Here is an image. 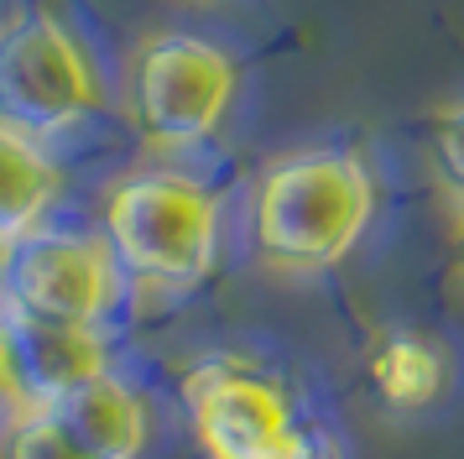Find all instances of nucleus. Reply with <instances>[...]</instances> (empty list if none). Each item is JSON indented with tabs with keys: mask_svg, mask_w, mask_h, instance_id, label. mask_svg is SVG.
Here are the masks:
<instances>
[{
	"mask_svg": "<svg viewBox=\"0 0 464 459\" xmlns=\"http://www.w3.org/2000/svg\"><path fill=\"white\" fill-rule=\"evenodd\" d=\"M376 214V178L355 151L276 157L251 188L256 256L276 271L339 267Z\"/></svg>",
	"mask_w": 464,
	"mask_h": 459,
	"instance_id": "obj_1",
	"label": "nucleus"
},
{
	"mask_svg": "<svg viewBox=\"0 0 464 459\" xmlns=\"http://www.w3.org/2000/svg\"><path fill=\"white\" fill-rule=\"evenodd\" d=\"M121 277L141 288H193L219 256V199L188 172H136L105 193L100 214Z\"/></svg>",
	"mask_w": 464,
	"mask_h": 459,
	"instance_id": "obj_2",
	"label": "nucleus"
},
{
	"mask_svg": "<svg viewBox=\"0 0 464 459\" xmlns=\"http://www.w3.org/2000/svg\"><path fill=\"white\" fill-rule=\"evenodd\" d=\"M105 110V73L58 16L0 26V125L32 142L63 136Z\"/></svg>",
	"mask_w": 464,
	"mask_h": 459,
	"instance_id": "obj_3",
	"label": "nucleus"
},
{
	"mask_svg": "<svg viewBox=\"0 0 464 459\" xmlns=\"http://www.w3.org/2000/svg\"><path fill=\"white\" fill-rule=\"evenodd\" d=\"M240 89V68L225 47L188 32H157L130 63V115L157 151L204 146L225 125Z\"/></svg>",
	"mask_w": 464,
	"mask_h": 459,
	"instance_id": "obj_4",
	"label": "nucleus"
},
{
	"mask_svg": "<svg viewBox=\"0 0 464 459\" xmlns=\"http://www.w3.org/2000/svg\"><path fill=\"white\" fill-rule=\"evenodd\" d=\"M183 407L204 459H308L287 392L246 360H198L183 376Z\"/></svg>",
	"mask_w": 464,
	"mask_h": 459,
	"instance_id": "obj_5",
	"label": "nucleus"
},
{
	"mask_svg": "<svg viewBox=\"0 0 464 459\" xmlns=\"http://www.w3.org/2000/svg\"><path fill=\"white\" fill-rule=\"evenodd\" d=\"M121 267L110 256L105 235H73V230H32L11 246L5 261V308L43 324H79L94 329L115 298H121Z\"/></svg>",
	"mask_w": 464,
	"mask_h": 459,
	"instance_id": "obj_6",
	"label": "nucleus"
},
{
	"mask_svg": "<svg viewBox=\"0 0 464 459\" xmlns=\"http://www.w3.org/2000/svg\"><path fill=\"white\" fill-rule=\"evenodd\" d=\"M0 324H5V339H11V360H16L22 413H47L53 402H63L73 386H84L89 376H100L110 366L105 345H100L94 329L43 324V318H22V313H11V308H5Z\"/></svg>",
	"mask_w": 464,
	"mask_h": 459,
	"instance_id": "obj_7",
	"label": "nucleus"
},
{
	"mask_svg": "<svg viewBox=\"0 0 464 459\" xmlns=\"http://www.w3.org/2000/svg\"><path fill=\"white\" fill-rule=\"evenodd\" d=\"M47 417L63 428V438L84 459H141L151 434L141 392L121 381L110 366L100 376H89L84 386H73L63 402H53Z\"/></svg>",
	"mask_w": 464,
	"mask_h": 459,
	"instance_id": "obj_8",
	"label": "nucleus"
},
{
	"mask_svg": "<svg viewBox=\"0 0 464 459\" xmlns=\"http://www.w3.org/2000/svg\"><path fill=\"white\" fill-rule=\"evenodd\" d=\"M58 188H63V172L43 151V142L0 125V240L5 246H16L22 235L43 225V214L58 204Z\"/></svg>",
	"mask_w": 464,
	"mask_h": 459,
	"instance_id": "obj_9",
	"label": "nucleus"
},
{
	"mask_svg": "<svg viewBox=\"0 0 464 459\" xmlns=\"http://www.w3.org/2000/svg\"><path fill=\"white\" fill-rule=\"evenodd\" d=\"M371 376L392 413H422L443 392V355L422 334H392L371 360Z\"/></svg>",
	"mask_w": 464,
	"mask_h": 459,
	"instance_id": "obj_10",
	"label": "nucleus"
},
{
	"mask_svg": "<svg viewBox=\"0 0 464 459\" xmlns=\"http://www.w3.org/2000/svg\"><path fill=\"white\" fill-rule=\"evenodd\" d=\"M0 459H84V454L68 444L63 428L47 413H22L16 428H11V438H5V454Z\"/></svg>",
	"mask_w": 464,
	"mask_h": 459,
	"instance_id": "obj_11",
	"label": "nucleus"
},
{
	"mask_svg": "<svg viewBox=\"0 0 464 459\" xmlns=\"http://www.w3.org/2000/svg\"><path fill=\"white\" fill-rule=\"evenodd\" d=\"M433 162H439L443 183L464 199V104H449L433 121Z\"/></svg>",
	"mask_w": 464,
	"mask_h": 459,
	"instance_id": "obj_12",
	"label": "nucleus"
},
{
	"mask_svg": "<svg viewBox=\"0 0 464 459\" xmlns=\"http://www.w3.org/2000/svg\"><path fill=\"white\" fill-rule=\"evenodd\" d=\"M0 413H22V386H16V360H11L5 324H0Z\"/></svg>",
	"mask_w": 464,
	"mask_h": 459,
	"instance_id": "obj_13",
	"label": "nucleus"
},
{
	"mask_svg": "<svg viewBox=\"0 0 464 459\" xmlns=\"http://www.w3.org/2000/svg\"><path fill=\"white\" fill-rule=\"evenodd\" d=\"M454 267H459V277H464V220H459V230H454Z\"/></svg>",
	"mask_w": 464,
	"mask_h": 459,
	"instance_id": "obj_14",
	"label": "nucleus"
},
{
	"mask_svg": "<svg viewBox=\"0 0 464 459\" xmlns=\"http://www.w3.org/2000/svg\"><path fill=\"white\" fill-rule=\"evenodd\" d=\"M5 261H11V246H5V240H0V277H5Z\"/></svg>",
	"mask_w": 464,
	"mask_h": 459,
	"instance_id": "obj_15",
	"label": "nucleus"
}]
</instances>
